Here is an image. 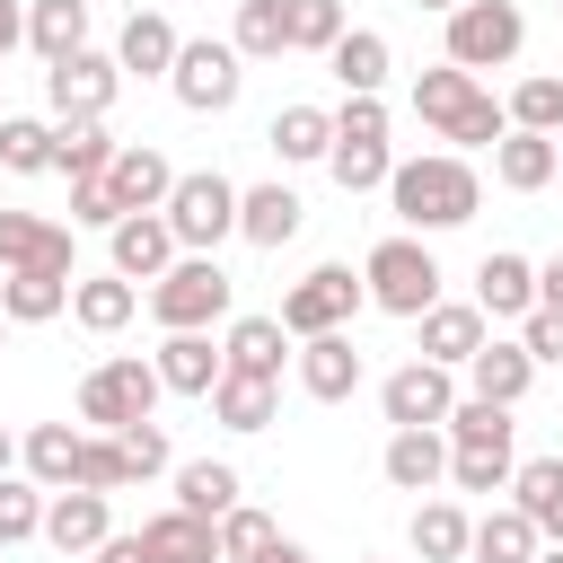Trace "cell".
Here are the masks:
<instances>
[{"label": "cell", "instance_id": "1", "mask_svg": "<svg viewBox=\"0 0 563 563\" xmlns=\"http://www.w3.org/2000/svg\"><path fill=\"white\" fill-rule=\"evenodd\" d=\"M387 202H396L405 229H466L484 185H475V167L457 150H431V158H396L387 167Z\"/></svg>", "mask_w": 563, "mask_h": 563}, {"label": "cell", "instance_id": "2", "mask_svg": "<svg viewBox=\"0 0 563 563\" xmlns=\"http://www.w3.org/2000/svg\"><path fill=\"white\" fill-rule=\"evenodd\" d=\"M413 114L440 132V141H457V150H493L501 132H510V114L475 88V70H457V62H440V70H422L413 79Z\"/></svg>", "mask_w": 563, "mask_h": 563}, {"label": "cell", "instance_id": "3", "mask_svg": "<svg viewBox=\"0 0 563 563\" xmlns=\"http://www.w3.org/2000/svg\"><path fill=\"white\" fill-rule=\"evenodd\" d=\"M229 299H238V282L220 273V255H176V264L150 282V317H158L167 334H211V325L229 317Z\"/></svg>", "mask_w": 563, "mask_h": 563}, {"label": "cell", "instance_id": "4", "mask_svg": "<svg viewBox=\"0 0 563 563\" xmlns=\"http://www.w3.org/2000/svg\"><path fill=\"white\" fill-rule=\"evenodd\" d=\"M158 211H167V229H176V246H185V255H211L220 238H238V185H229L220 167L176 176Z\"/></svg>", "mask_w": 563, "mask_h": 563}, {"label": "cell", "instance_id": "5", "mask_svg": "<svg viewBox=\"0 0 563 563\" xmlns=\"http://www.w3.org/2000/svg\"><path fill=\"white\" fill-rule=\"evenodd\" d=\"M361 290H369V308H387V317H422V308L440 299V264H431L422 238H378L369 264H361Z\"/></svg>", "mask_w": 563, "mask_h": 563}, {"label": "cell", "instance_id": "6", "mask_svg": "<svg viewBox=\"0 0 563 563\" xmlns=\"http://www.w3.org/2000/svg\"><path fill=\"white\" fill-rule=\"evenodd\" d=\"M325 167H334V185L343 194H369V185H387V106L378 97H343V114H334V141H325Z\"/></svg>", "mask_w": 563, "mask_h": 563}, {"label": "cell", "instance_id": "7", "mask_svg": "<svg viewBox=\"0 0 563 563\" xmlns=\"http://www.w3.org/2000/svg\"><path fill=\"white\" fill-rule=\"evenodd\" d=\"M167 387H158V361H97L88 378H79V422H97V431H123V422H150V405H158Z\"/></svg>", "mask_w": 563, "mask_h": 563}, {"label": "cell", "instance_id": "8", "mask_svg": "<svg viewBox=\"0 0 563 563\" xmlns=\"http://www.w3.org/2000/svg\"><path fill=\"white\" fill-rule=\"evenodd\" d=\"M519 44H528L519 0H457L449 9V62L457 70H501V62H519Z\"/></svg>", "mask_w": 563, "mask_h": 563}, {"label": "cell", "instance_id": "9", "mask_svg": "<svg viewBox=\"0 0 563 563\" xmlns=\"http://www.w3.org/2000/svg\"><path fill=\"white\" fill-rule=\"evenodd\" d=\"M369 290H361V273L352 264H317V273H299L290 290H282V334L290 343H308V334H334V325H352V308H361Z\"/></svg>", "mask_w": 563, "mask_h": 563}, {"label": "cell", "instance_id": "10", "mask_svg": "<svg viewBox=\"0 0 563 563\" xmlns=\"http://www.w3.org/2000/svg\"><path fill=\"white\" fill-rule=\"evenodd\" d=\"M167 88H176V106H194V114H229V106H238V88H246V70H238V44H211V35L176 44V62H167Z\"/></svg>", "mask_w": 563, "mask_h": 563}, {"label": "cell", "instance_id": "11", "mask_svg": "<svg viewBox=\"0 0 563 563\" xmlns=\"http://www.w3.org/2000/svg\"><path fill=\"white\" fill-rule=\"evenodd\" d=\"M114 88H123V62L114 53H62V62H44V97H53V123H70V114H106L114 106Z\"/></svg>", "mask_w": 563, "mask_h": 563}, {"label": "cell", "instance_id": "12", "mask_svg": "<svg viewBox=\"0 0 563 563\" xmlns=\"http://www.w3.org/2000/svg\"><path fill=\"white\" fill-rule=\"evenodd\" d=\"M106 246H114V273L123 282H158L185 246H176V229H167V211H123L114 229H106Z\"/></svg>", "mask_w": 563, "mask_h": 563}, {"label": "cell", "instance_id": "13", "mask_svg": "<svg viewBox=\"0 0 563 563\" xmlns=\"http://www.w3.org/2000/svg\"><path fill=\"white\" fill-rule=\"evenodd\" d=\"M378 405H387V422H396V431H405V422H449L457 378H449L440 361H422V352H413V361H405V369L378 387Z\"/></svg>", "mask_w": 563, "mask_h": 563}, {"label": "cell", "instance_id": "14", "mask_svg": "<svg viewBox=\"0 0 563 563\" xmlns=\"http://www.w3.org/2000/svg\"><path fill=\"white\" fill-rule=\"evenodd\" d=\"M114 537V519H106V493H88V484H62L53 501H44V545L53 554H97Z\"/></svg>", "mask_w": 563, "mask_h": 563}, {"label": "cell", "instance_id": "15", "mask_svg": "<svg viewBox=\"0 0 563 563\" xmlns=\"http://www.w3.org/2000/svg\"><path fill=\"white\" fill-rule=\"evenodd\" d=\"M0 264L9 273H70V229L35 211H0Z\"/></svg>", "mask_w": 563, "mask_h": 563}, {"label": "cell", "instance_id": "16", "mask_svg": "<svg viewBox=\"0 0 563 563\" xmlns=\"http://www.w3.org/2000/svg\"><path fill=\"white\" fill-rule=\"evenodd\" d=\"M387 484L396 493H431V484H449V440H440V422H405L396 440H387Z\"/></svg>", "mask_w": 563, "mask_h": 563}, {"label": "cell", "instance_id": "17", "mask_svg": "<svg viewBox=\"0 0 563 563\" xmlns=\"http://www.w3.org/2000/svg\"><path fill=\"white\" fill-rule=\"evenodd\" d=\"M106 185H114V202H123V211H158V202H167V185H176V167H167L150 141H114Z\"/></svg>", "mask_w": 563, "mask_h": 563}, {"label": "cell", "instance_id": "18", "mask_svg": "<svg viewBox=\"0 0 563 563\" xmlns=\"http://www.w3.org/2000/svg\"><path fill=\"white\" fill-rule=\"evenodd\" d=\"M299 387H308L317 405H343V396L361 387V352H352V334H343V325L299 343Z\"/></svg>", "mask_w": 563, "mask_h": 563}, {"label": "cell", "instance_id": "19", "mask_svg": "<svg viewBox=\"0 0 563 563\" xmlns=\"http://www.w3.org/2000/svg\"><path fill=\"white\" fill-rule=\"evenodd\" d=\"M299 220H308V202H299L290 185H246V194H238V238H246V246H290Z\"/></svg>", "mask_w": 563, "mask_h": 563}, {"label": "cell", "instance_id": "20", "mask_svg": "<svg viewBox=\"0 0 563 563\" xmlns=\"http://www.w3.org/2000/svg\"><path fill=\"white\" fill-rule=\"evenodd\" d=\"M413 325H422V361H440V369H466L484 343V308H457V299H431Z\"/></svg>", "mask_w": 563, "mask_h": 563}, {"label": "cell", "instance_id": "21", "mask_svg": "<svg viewBox=\"0 0 563 563\" xmlns=\"http://www.w3.org/2000/svg\"><path fill=\"white\" fill-rule=\"evenodd\" d=\"M554 167H563V150H554V132H501L493 141V176L510 185V194H537V185H554Z\"/></svg>", "mask_w": 563, "mask_h": 563}, {"label": "cell", "instance_id": "22", "mask_svg": "<svg viewBox=\"0 0 563 563\" xmlns=\"http://www.w3.org/2000/svg\"><path fill=\"white\" fill-rule=\"evenodd\" d=\"M475 308L484 317H528L537 308V264L528 255H484L475 264Z\"/></svg>", "mask_w": 563, "mask_h": 563}, {"label": "cell", "instance_id": "23", "mask_svg": "<svg viewBox=\"0 0 563 563\" xmlns=\"http://www.w3.org/2000/svg\"><path fill=\"white\" fill-rule=\"evenodd\" d=\"M528 378H537V361H528V343H475V361H466V387L475 396H493V405H519L528 396Z\"/></svg>", "mask_w": 563, "mask_h": 563}, {"label": "cell", "instance_id": "24", "mask_svg": "<svg viewBox=\"0 0 563 563\" xmlns=\"http://www.w3.org/2000/svg\"><path fill=\"white\" fill-rule=\"evenodd\" d=\"M141 545H150V563H220V528L194 510H158L141 528Z\"/></svg>", "mask_w": 563, "mask_h": 563}, {"label": "cell", "instance_id": "25", "mask_svg": "<svg viewBox=\"0 0 563 563\" xmlns=\"http://www.w3.org/2000/svg\"><path fill=\"white\" fill-rule=\"evenodd\" d=\"M176 44H185V35H176L158 9H132V18H123V35H114V62H123V70H141V79H167Z\"/></svg>", "mask_w": 563, "mask_h": 563}, {"label": "cell", "instance_id": "26", "mask_svg": "<svg viewBox=\"0 0 563 563\" xmlns=\"http://www.w3.org/2000/svg\"><path fill=\"white\" fill-rule=\"evenodd\" d=\"M325 62H334L343 97H378V88H387V35H378V26H343Z\"/></svg>", "mask_w": 563, "mask_h": 563}, {"label": "cell", "instance_id": "27", "mask_svg": "<svg viewBox=\"0 0 563 563\" xmlns=\"http://www.w3.org/2000/svg\"><path fill=\"white\" fill-rule=\"evenodd\" d=\"M132 308H141V290H132L123 273H97V282H79V273H70V317H79L88 334H123V325H132Z\"/></svg>", "mask_w": 563, "mask_h": 563}, {"label": "cell", "instance_id": "28", "mask_svg": "<svg viewBox=\"0 0 563 563\" xmlns=\"http://www.w3.org/2000/svg\"><path fill=\"white\" fill-rule=\"evenodd\" d=\"M220 361H229V369H246V378H282V361H290L282 317H238V325H229V343H220Z\"/></svg>", "mask_w": 563, "mask_h": 563}, {"label": "cell", "instance_id": "29", "mask_svg": "<svg viewBox=\"0 0 563 563\" xmlns=\"http://www.w3.org/2000/svg\"><path fill=\"white\" fill-rule=\"evenodd\" d=\"M238 466L229 457H194V466H176V510H194V519H211L220 528V510H238Z\"/></svg>", "mask_w": 563, "mask_h": 563}, {"label": "cell", "instance_id": "30", "mask_svg": "<svg viewBox=\"0 0 563 563\" xmlns=\"http://www.w3.org/2000/svg\"><path fill=\"white\" fill-rule=\"evenodd\" d=\"M537 545H545V537H537V519H528L519 501H510V510H484L475 537H466L475 563H537Z\"/></svg>", "mask_w": 563, "mask_h": 563}, {"label": "cell", "instance_id": "31", "mask_svg": "<svg viewBox=\"0 0 563 563\" xmlns=\"http://www.w3.org/2000/svg\"><path fill=\"white\" fill-rule=\"evenodd\" d=\"M220 369H229V361L211 352V334H167V343H158V387H176V396H211Z\"/></svg>", "mask_w": 563, "mask_h": 563}, {"label": "cell", "instance_id": "32", "mask_svg": "<svg viewBox=\"0 0 563 563\" xmlns=\"http://www.w3.org/2000/svg\"><path fill=\"white\" fill-rule=\"evenodd\" d=\"M510 493H519V510L537 519V537L563 545V457H528V466H510Z\"/></svg>", "mask_w": 563, "mask_h": 563}, {"label": "cell", "instance_id": "33", "mask_svg": "<svg viewBox=\"0 0 563 563\" xmlns=\"http://www.w3.org/2000/svg\"><path fill=\"white\" fill-rule=\"evenodd\" d=\"M106 158H114L106 114H70V123H53V167H62V176H106Z\"/></svg>", "mask_w": 563, "mask_h": 563}, {"label": "cell", "instance_id": "34", "mask_svg": "<svg viewBox=\"0 0 563 563\" xmlns=\"http://www.w3.org/2000/svg\"><path fill=\"white\" fill-rule=\"evenodd\" d=\"M62 308H70V273H9L0 282V317L9 325H44Z\"/></svg>", "mask_w": 563, "mask_h": 563}, {"label": "cell", "instance_id": "35", "mask_svg": "<svg viewBox=\"0 0 563 563\" xmlns=\"http://www.w3.org/2000/svg\"><path fill=\"white\" fill-rule=\"evenodd\" d=\"M273 405H282V396H273V378H246V369H220V378H211V413H220L229 431H264V422H273Z\"/></svg>", "mask_w": 563, "mask_h": 563}, {"label": "cell", "instance_id": "36", "mask_svg": "<svg viewBox=\"0 0 563 563\" xmlns=\"http://www.w3.org/2000/svg\"><path fill=\"white\" fill-rule=\"evenodd\" d=\"M18 457H26V475H35L44 493H62L70 466H79V422H35V431L18 440Z\"/></svg>", "mask_w": 563, "mask_h": 563}, {"label": "cell", "instance_id": "37", "mask_svg": "<svg viewBox=\"0 0 563 563\" xmlns=\"http://www.w3.org/2000/svg\"><path fill=\"white\" fill-rule=\"evenodd\" d=\"M264 141L282 150V167H308V158H325V141H334V114H325V106H282Z\"/></svg>", "mask_w": 563, "mask_h": 563}, {"label": "cell", "instance_id": "38", "mask_svg": "<svg viewBox=\"0 0 563 563\" xmlns=\"http://www.w3.org/2000/svg\"><path fill=\"white\" fill-rule=\"evenodd\" d=\"M26 44H35L44 62L79 53V44H88V0H35V9H26Z\"/></svg>", "mask_w": 563, "mask_h": 563}, {"label": "cell", "instance_id": "39", "mask_svg": "<svg viewBox=\"0 0 563 563\" xmlns=\"http://www.w3.org/2000/svg\"><path fill=\"white\" fill-rule=\"evenodd\" d=\"M238 62H282L290 53V9L282 0H238Z\"/></svg>", "mask_w": 563, "mask_h": 563}, {"label": "cell", "instance_id": "40", "mask_svg": "<svg viewBox=\"0 0 563 563\" xmlns=\"http://www.w3.org/2000/svg\"><path fill=\"white\" fill-rule=\"evenodd\" d=\"M466 537H475V519H466L457 501H422V510H413V554H422V563H457Z\"/></svg>", "mask_w": 563, "mask_h": 563}, {"label": "cell", "instance_id": "41", "mask_svg": "<svg viewBox=\"0 0 563 563\" xmlns=\"http://www.w3.org/2000/svg\"><path fill=\"white\" fill-rule=\"evenodd\" d=\"M0 167H9V176H44V167H53V123L0 114Z\"/></svg>", "mask_w": 563, "mask_h": 563}, {"label": "cell", "instance_id": "42", "mask_svg": "<svg viewBox=\"0 0 563 563\" xmlns=\"http://www.w3.org/2000/svg\"><path fill=\"white\" fill-rule=\"evenodd\" d=\"M501 114H510L519 132H563V79H554V70H528Z\"/></svg>", "mask_w": 563, "mask_h": 563}, {"label": "cell", "instance_id": "43", "mask_svg": "<svg viewBox=\"0 0 563 563\" xmlns=\"http://www.w3.org/2000/svg\"><path fill=\"white\" fill-rule=\"evenodd\" d=\"M70 484H88V493H123V484H132L123 440H114V431H79V466H70Z\"/></svg>", "mask_w": 563, "mask_h": 563}, {"label": "cell", "instance_id": "44", "mask_svg": "<svg viewBox=\"0 0 563 563\" xmlns=\"http://www.w3.org/2000/svg\"><path fill=\"white\" fill-rule=\"evenodd\" d=\"M510 466H519V457H510V440L449 449V484H457V493H501V484H510Z\"/></svg>", "mask_w": 563, "mask_h": 563}, {"label": "cell", "instance_id": "45", "mask_svg": "<svg viewBox=\"0 0 563 563\" xmlns=\"http://www.w3.org/2000/svg\"><path fill=\"white\" fill-rule=\"evenodd\" d=\"M44 537V484L35 475H0V545Z\"/></svg>", "mask_w": 563, "mask_h": 563}, {"label": "cell", "instance_id": "46", "mask_svg": "<svg viewBox=\"0 0 563 563\" xmlns=\"http://www.w3.org/2000/svg\"><path fill=\"white\" fill-rule=\"evenodd\" d=\"M273 537H282V528H273L264 510H246V501H238V510H220V563H264V554H273Z\"/></svg>", "mask_w": 563, "mask_h": 563}, {"label": "cell", "instance_id": "47", "mask_svg": "<svg viewBox=\"0 0 563 563\" xmlns=\"http://www.w3.org/2000/svg\"><path fill=\"white\" fill-rule=\"evenodd\" d=\"M282 9H290V53H334L343 0H282Z\"/></svg>", "mask_w": 563, "mask_h": 563}, {"label": "cell", "instance_id": "48", "mask_svg": "<svg viewBox=\"0 0 563 563\" xmlns=\"http://www.w3.org/2000/svg\"><path fill=\"white\" fill-rule=\"evenodd\" d=\"M114 220H123L114 185L106 176H70V229H114Z\"/></svg>", "mask_w": 563, "mask_h": 563}, {"label": "cell", "instance_id": "49", "mask_svg": "<svg viewBox=\"0 0 563 563\" xmlns=\"http://www.w3.org/2000/svg\"><path fill=\"white\" fill-rule=\"evenodd\" d=\"M114 440H123V466H132V484H141V475H158V466H167V431H158V422H123V431H114Z\"/></svg>", "mask_w": 563, "mask_h": 563}, {"label": "cell", "instance_id": "50", "mask_svg": "<svg viewBox=\"0 0 563 563\" xmlns=\"http://www.w3.org/2000/svg\"><path fill=\"white\" fill-rule=\"evenodd\" d=\"M519 343H528V361H563V308L537 299V308L519 317Z\"/></svg>", "mask_w": 563, "mask_h": 563}, {"label": "cell", "instance_id": "51", "mask_svg": "<svg viewBox=\"0 0 563 563\" xmlns=\"http://www.w3.org/2000/svg\"><path fill=\"white\" fill-rule=\"evenodd\" d=\"M537 299H545V308H563V255H545V264H537Z\"/></svg>", "mask_w": 563, "mask_h": 563}, {"label": "cell", "instance_id": "52", "mask_svg": "<svg viewBox=\"0 0 563 563\" xmlns=\"http://www.w3.org/2000/svg\"><path fill=\"white\" fill-rule=\"evenodd\" d=\"M97 563H150V545H141V537H106V545H97Z\"/></svg>", "mask_w": 563, "mask_h": 563}, {"label": "cell", "instance_id": "53", "mask_svg": "<svg viewBox=\"0 0 563 563\" xmlns=\"http://www.w3.org/2000/svg\"><path fill=\"white\" fill-rule=\"evenodd\" d=\"M18 35H26V18H18V0H0V53H9Z\"/></svg>", "mask_w": 563, "mask_h": 563}, {"label": "cell", "instance_id": "54", "mask_svg": "<svg viewBox=\"0 0 563 563\" xmlns=\"http://www.w3.org/2000/svg\"><path fill=\"white\" fill-rule=\"evenodd\" d=\"M264 563H317V554H308V545H290V537H273V554H264Z\"/></svg>", "mask_w": 563, "mask_h": 563}, {"label": "cell", "instance_id": "55", "mask_svg": "<svg viewBox=\"0 0 563 563\" xmlns=\"http://www.w3.org/2000/svg\"><path fill=\"white\" fill-rule=\"evenodd\" d=\"M9 466H18V440H9V431H0V475H9Z\"/></svg>", "mask_w": 563, "mask_h": 563}, {"label": "cell", "instance_id": "56", "mask_svg": "<svg viewBox=\"0 0 563 563\" xmlns=\"http://www.w3.org/2000/svg\"><path fill=\"white\" fill-rule=\"evenodd\" d=\"M413 9H440V18H449V9H457V0H413Z\"/></svg>", "mask_w": 563, "mask_h": 563}, {"label": "cell", "instance_id": "57", "mask_svg": "<svg viewBox=\"0 0 563 563\" xmlns=\"http://www.w3.org/2000/svg\"><path fill=\"white\" fill-rule=\"evenodd\" d=\"M537 563H563V545H554V554H545V545H537Z\"/></svg>", "mask_w": 563, "mask_h": 563}, {"label": "cell", "instance_id": "58", "mask_svg": "<svg viewBox=\"0 0 563 563\" xmlns=\"http://www.w3.org/2000/svg\"><path fill=\"white\" fill-rule=\"evenodd\" d=\"M0 334H9V317H0Z\"/></svg>", "mask_w": 563, "mask_h": 563}]
</instances>
